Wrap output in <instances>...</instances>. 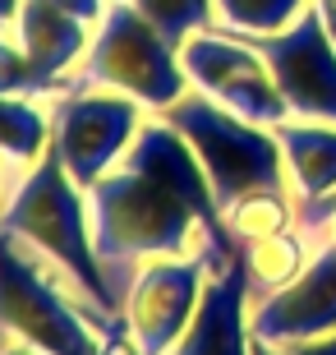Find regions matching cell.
<instances>
[{"mask_svg": "<svg viewBox=\"0 0 336 355\" xmlns=\"http://www.w3.org/2000/svg\"><path fill=\"white\" fill-rule=\"evenodd\" d=\"M0 236L19 240L37 259H46L102 314L125 318V295L116 291L102 254H97V240H92L88 189L74 184V175L65 171V162H60L55 148L37 166L14 175L10 194H5V208H0Z\"/></svg>", "mask_w": 336, "mask_h": 355, "instance_id": "obj_2", "label": "cell"}, {"mask_svg": "<svg viewBox=\"0 0 336 355\" xmlns=\"http://www.w3.org/2000/svg\"><path fill=\"white\" fill-rule=\"evenodd\" d=\"M74 83L125 92L143 111L161 116L189 92V74L180 65V46L161 28L139 14L130 0H111L102 24L92 28V46L78 65Z\"/></svg>", "mask_w": 336, "mask_h": 355, "instance_id": "obj_3", "label": "cell"}, {"mask_svg": "<svg viewBox=\"0 0 336 355\" xmlns=\"http://www.w3.org/2000/svg\"><path fill=\"white\" fill-rule=\"evenodd\" d=\"M240 259H245V277H249V295L263 300V295H276L281 286H290L313 259V240L290 226V231H276V236H263L254 245H240Z\"/></svg>", "mask_w": 336, "mask_h": 355, "instance_id": "obj_14", "label": "cell"}, {"mask_svg": "<svg viewBox=\"0 0 336 355\" xmlns=\"http://www.w3.org/2000/svg\"><path fill=\"white\" fill-rule=\"evenodd\" d=\"M139 14H148L175 46L198 28H212V0H130Z\"/></svg>", "mask_w": 336, "mask_h": 355, "instance_id": "obj_17", "label": "cell"}, {"mask_svg": "<svg viewBox=\"0 0 336 355\" xmlns=\"http://www.w3.org/2000/svg\"><path fill=\"white\" fill-rule=\"evenodd\" d=\"M0 355H42V351H37V346H28V342H10Z\"/></svg>", "mask_w": 336, "mask_h": 355, "instance_id": "obj_23", "label": "cell"}, {"mask_svg": "<svg viewBox=\"0 0 336 355\" xmlns=\"http://www.w3.org/2000/svg\"><path fill=\"white\" fill-rule=\"evenodd\" d=\"M336 212V194H327V198H318V203H299V231L309 240H318V231L327 226V217Z\"/></svg>", "mask_w": 336, "mask_h": 355, "instance_id": "obj_18", "label": "cell"}, {"mask_svg": "<svg viewBox=\"0 0 336 355\" xmlns=\"http://www.w3.org/2000/svg\"><path fill=\"white\" fill-rule=\"evenodd\" d=\"M46 111H51V148L60 153L78 189H92L102 175L116 171L143 120L152 116L134 97L92 83H69L46 102Z\"/></svg>", "mask_w": 336, "mask_h": 355, "instance_id": "obj_5", "label": "cell"}, {"mask_svg": "<svg viewBox=\"0 0 336 355\" xmlns=\"http://www.w3.org/2000/svg\"><path fill=\"white\" fill-rule=\"evenodd\" d=\"M10 166H5V157H0V208H5V194H10Z\"/></svg>", "mask_w": 336, "mask_h": 355, "instance_id": "obj_24", "label": "cell"}, {"mask_svg": "<svg viewBox=\"0 0 336 355\" xmlns=\"http://www.w3.org/2000/svg\"><path fill=\"white\" fill-rule=\"evenodd\" d=\"M254 355H290V351H281V346H267V342H258V337H254Z\"/></svg>", "mask_w": 336, "mask_h": 355, "instance_id": "obj_26", "label": "cell"}, {"mask_svg": "<svg viewBox=\"0 0 336 355\" xmlns=\"http://www.w3.org/2000/svg\"><path fill=\"white\" fill-rule=\"evenodd\" d=\"M276 144L285 153V175L299 203L336 194V125L290 116L276 125Z\"/></svg>", "mask_w": 336, "mask_h": 355, "instance_id": "obj_12", "label": "cell"}, {"mask_svg": "<svg viewBox=\"0 0 336 355\" xmlns=\"http://www.w3.org/2000/svg\"><path fill=\"white\" fill-rule=\"evenodd\" d=\"M249 328L267 346H290L299 342H323L336 337V245L318 240L309 268L281 286L276 295H263L249 309Z\"/></svg>", "mask_w": 336, "mask_h": 355, "instance_id": "obj_9", "label": "cell"}, {"mask_svg": "<svg viewBox=\"0 0 336 355\" xmlns=\"http://www.w3.org/2000/svg\"><path fill=\"white\" fill-rule=\"evenodd\" d=\"M19 5H24V0H0V33H10V28H14V14H19Z\"/></svg>", "mask_w": 336, "mask_h": 355, "instance_id": "obj_22", "label": "cell"}, {"mask_svg": "<svg viewBox=\"0 0 336 355\" xmlns=\"http://www.w3.org/2000/svg\"><path fill=\"white\" fill-rule=\"evenodd\" d=\"M309 10L323 19V28H327V37L336 42V0H309Z\"/></svg>", "mask_w": 336, "mask_h": 355, "instance_id": "obj_20", "label": "cell"}, {"mask_svg": "<svg viewBox=\"0 0 336 355\" xmlns=\"http://www.w3.org/2000/svg\"><path fill=\"white\" fill-rule=\"evenodd\" d=\"M290 355H336V337H323V342H299V346H290Z\"/></svg>", "mask_w": 336, "mask_h": 355, "instance_id": "obj_21", "label": "cell"}, {"mask_svg": "<svg viewBox=\"0 0 336 355\" xmlns=\"http://www.w3.org/2000/svg\"><path fill=\"white\" fill-rule=\"evenodd\" d=\"M10 37L19 42V51L28 60V74H33V88L37 97L51 102L55 92H65L74 83L78 65L92 46V24L74 19V14L55 10L51 0H24L19 14H14Z\"/></svg>", "mask_w": 336, "mask_h": 355, "instance_id": "obj_10", "label": "cell"}, {"mask_svg": "<svg viewBox=\"0 0 336 355\" xmlns=\"http://www.w3.org/2000/svg\"><path fill=\"white\" fill-rule=\"evenodd\" d=\"M212 277V254H180L143 263L125 295V332L134 355H170L194 318Z\"/></svg>", "mask_w": 336, "mask_h": 355, "instance_id": "obj_7", "label": "cell"}, {"mask_svg": "<svg viewBox=\"0 0 336 355\" xmlns=\"http://www.w3.org/2000/svg\"><path fill=\"white\" fill-rule=\"evenodd\" d=\"M55 10H65V14H74V19H83V24H102V14H106V5L111 0H51Z\"/></svg>", "mask_w": 336, "mask_h": 355, "instance_id": "obj_19", "label": "cell"}, {"mask_svg": "<svg viewBox=\"0 0 336 355\" xmlns=\"http://www.w3.org/2000/svg\"><path fill=\"white\" fill-rule=\"evenodd\" d=\"M14 342V337H10V332H5V328H0V351H5V346H10Z\"/></svg>", "mask_w": 336, "mask_h": 355, "instance_id": "obj_27", "label": "cell"}, {"mask_svg": "<svg viewBox=\"0 0 336 355\" xmlns=\"http://www.w3.org/2000/svg\"><path fill=\"white\" fill-rule=\"evenodd\" d=\"M309 0H212V24L235 33V37H272L285 33Z\"/></svg>", "mask_w": 336, "mask_h": 355, "instance_id": "obj_16", "label": "cell"}, {"mask_svg": "<svg viewBox=\"0 0 336 355\" xmlns=\"http://www.w3.org/2000/svg\"><path fill=\"white\" fill-rule=\"evenodd\" d=\"M272 65V79L281 88L290 116L336 125V42L327 37L323 19L304 10L285 33L249 37Z\"/></svg>", "mask_w": 336, "mask_h": 355, "instance_id": "obj_8", "label": "cell"}, {"mask_svg": "<svg viewBox=\"0 0 336 355\" xmlns=\"http://www.w3.org/2000/svg\"><path fill=\"white\" fill-rule=\"evenodd\" d=\"M51 153V111L42 97L0 92V157L14 175L37 166Z\"/></svg>", "mask_w": 336, "mask_h": 355, "instance_id": "obj_13", "label": "cell"}, {"mask_svg": "<svg viewBox=\"0 0 336 355\" xmlns=\"http://www.w3.org/2000/svg\"><path fill=\"white\" fill-rule=\"evenodd\" d=\"M180 65L189 74V88H198L203 97H212L249 125L276 130L281 120H290V106L272 79V65L249 37H235L217 24L198 28L180 42Z\"/></svg>", "mask_w": 336, "mask_h": 355, "instance_id": "obj_6", "label": "cell"}, {"mask_svg": "<svg viewBox=\"0 0 336 355\" xmlns=\"http://www.w3.org/2000/svg\"><path fill=\"white\" fill-rule=\"evenodd\" d=\"M318 240H327V245H336V212H332V217H327V226H323V231H318ZM318 240H313V245H318Z\"/></svg>", "mask_w": 336, "mask_h": 355, "instance_id": "obj_25", "label": "cell"}, {"mask_svg": "<svg viewBox=\"0 0 336 355\" xmlns=\"http://www.w3.org/2000/svg\"><path fill=\"white\" fill-rule=\"evenodd\" d=\"M161 120L175 125L189 139V148L198 153L221 212L231 208L235 198L254 194V189H290L276 130H263V125L231 116L226 106H217L198 88H189L175 106H166Z\"/></svg>", "mask_w": 336, "mask_h": 355, "instance_id": "obj_4", "label": "cell"}, {"mask_svg": "<svg viewBox=\"0 0 336 355\" xmlns=\"http://www.w3.org/2000/svg\"><path fill=\"white\" fill-rule=\"evenodd\" d=\"M88 217L120 295H130L134 272L152 259L212 254V268L240 259L198 153L161 116L143 120L120 166L88 189Z\"/></svg>", "mask_w": 336, "mask_h": 355, "instance_id": "obj_1", "label": "cell"}, {"mask_svg": "<svg viewBox=\"0 0 336 355\" xmlns=\"http://www.w3.org/2000/svg\"><path fill=\"white\" fill-rule=\"evenodd\" d=\"M221 217H226V231L235 245H254L263 236L299 226V198L295 189H254V194L235 198Z\"/></svg>", "mask_w": 336, "mask_h": 355, "instance_id": "obj_15", "label": "cell"}, {"mask_svg": "<svg viewBox=\"0 0 336 355\" xmlns=\"http://www.w3.org/2000/svg\"><path fill=\"white\" fill-rule=\"evenodd\" d=\"M249 309H254V295H249L245 259L212 268L203 300H198L189 328H184V337L175 342L170 355H254Z\"/></svg>", "mask_w": 336, "mask_h": 355, "instance_id": "obj_11", "label": "cell"}]
</instances>
